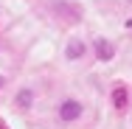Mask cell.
<instances>
[{
  "label": "cell",
  "instance_id": "cell-3",
  "mask_svg": "<svg viewBox=\"0 0 132 129\" xmlns=\"http://www.w3.org/2000/svg\"><path fill=\"white\" fill-rule=\"evenodd\" d=\"M112 45H110V42H107V39H98V42H96V56H98V59H112Z\"/></svg>",
  "mask_w": 132,
  "mask_h": 129
},
{
  "label": "cell",
  "instance_id": "cell-5",
  "mask_svg": "<svg viewBox=\"0 0 132 129\" xmlns=\"http://www.w3.org/2000/svg\"><path fill=\"white\" fill-rule=\"evenodd\" d=\"M112 101H115V107H118V109H127V90H124V87H115Z\"/></svg>",
  "mask_w": 132,
  "mask_h": 129
},
{
  "label": "cell",
  "instance_id": "cell-1",
  "mask_svg": "<svg viewBox=\"0 0 132 129\" xmlns=\"http://www.w3.org/2000/svg\"><path fill=\"white\" fill-rule=\"evenodd\" d=\"M79 115H81V104L79 101L68 98V101L59 104V118H62V121H76Z\"/></svg>",
  "mask_w": 132,
  "mask_h": 129
},
{
  "label": "cell",
  "instance_id": "cell-2",
  "mask_svg": "<svg viewBox=\"0 0 132 129\" xmlns=\"http://www.w3.org/2000/svg\"><path fill=\"white\" fill-rule=\"evenodd\" d=\"M31 104H34V90L31 87H20L17 96H14V107L17 109H31Z\"/></svg>",
  "mask_w": 132,
  "mask_h": 129
},
{
  "label": "cell",
  "instance_id": "cell-4",
  "mask_svg": "<svg viewBox=\"0 0 132 129\" xmlns=\"http://www.w3.org/2000/svg\"><path fill=\"white\" fill-rule=\"evenodd\" d=\"M68 59H79V56H84V42H79V39H73V42H68Z\"/></svg>",
  "mask_w": 132,
  "mask_h": 129
},
{
  "label": "cell",
  "instance_id": "cell-6",
  "mask_svg": "<svg viewBox=\"0 0 132 129\" xmlns=\"http://www.w3.org/2000/svg\"><path fill=\"white\" fill-rule=\"evenodd\" d=\"M3 84H6V79H3V76H0V90H3Z\"/></svg>",
  "mask_w": 132,
  "mask_h": 129
}]
</instances>
